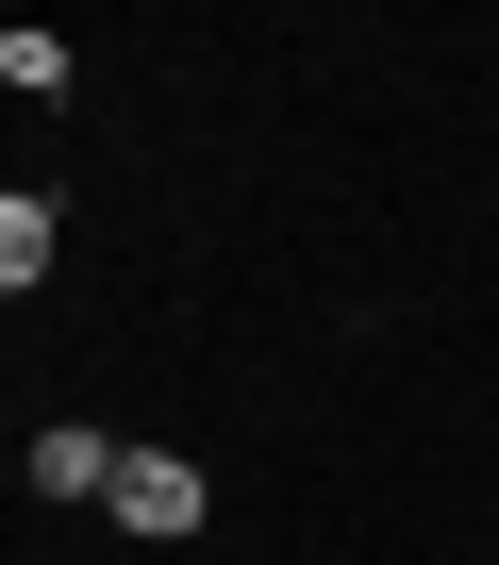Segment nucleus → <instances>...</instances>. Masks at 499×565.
Returning a JSON list of instances; mask_svg holds the SVG:
<instances>
[{"label": "nucleus", "instance_id": "f03ea898", "mask_svg": "<svg viewBox=\"0 0 499 565\" xmlns=\"http://www.w3.org/2000/svg\"><path fill=\"white\" fill-rule=\"evenodd\" d=\"M34 499H117V433H34Z\"/></svg>", "mask_w": 499, "mask_h": 565}, {"label": "nucleus", "instance_id": "f257e3e1", "mask_svg": "<svg viewBox=\"0 0 499 565\" xmlns=\"http://www.w3.org/2000/svg\"><path fill=\"white\" fill-rule=\"evenodd\" d=\"M117 515L134 532H200V466L183 449H117Z\"/></svg>", "mask_w": 499, "mask_h": 565}, {"label": "nucleus", "instance_id": "7ed1b4c3", "mask_svg": "<svg viewBox=\"0 0 499 565\" xmlns=\"http://www.w3.org/2000/svg\"><path fill=\"white\" fill-rule=\"evenodd\" d=\"M51 249H67L51 200H34V183H0V300H18V282H51Z\"/></svg>", "mask_w": 499, "mask_h": 565}]
</instances>
